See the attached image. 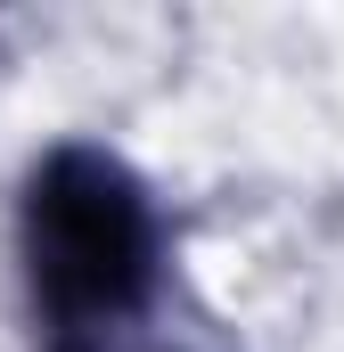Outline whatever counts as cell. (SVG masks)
I'll use <instances>...</instances> for the list:
<instances>
[{
	"mask_svg": "<svg viewBox=\"0 0 344 352\" xmlns=\"http://www.w3.org/2000/svg\"><path fill=\"white\" fill-rule=\"evenodd\" d=\"M8 263L33 352H140L172 287V213L107 140H41L8 188Z\"/></svg>",
	"mask_w": 344,
	"mask_h": 352,
	"instance_id": "cell-1",
	"label": "cell"
}]
</instances>
